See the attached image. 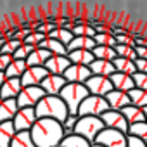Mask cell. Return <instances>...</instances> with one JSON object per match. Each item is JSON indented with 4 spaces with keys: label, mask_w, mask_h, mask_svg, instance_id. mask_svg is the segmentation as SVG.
<instances>
[{
    "label": "cell",
    "mask_w": 147,
    "mask_h": 147,
    "mask_svg": "<svg viewBox=\"0 0 147 147\" xmlns=\"http://www.w3.org/2000/svg\"><path fill=\"white\" fill-rule=\"evenodd\" d=\"M5 80H7V76H5V73H4V71H0V88H2V85L5 83Z\"/></svg>",
    "instance_id": "cell-47"
},
{
    "label": "cell",
    "mask_w": 147,
    "mask_h": 147,
    "mask_svg": "<svg viewBox=\"0 0 147 147\" xmlns=\"http://www.w3.org/2000/svg\"><path fill=\"white\" fill-rule=\"evenodd\" d=\"M113 64H114L116 73H123V75H130V76H133L137 73L135 61H130V59H125V57H116L113 61Z\"/></svg>",
    "instance_id": "cell-26"
},
{
    "label": "cell",
    "mask_w": 147,
    "mask_h": 147,
    "mask_svg": "<svg viewBox=\"0 0 147 147\" xmlns=\"http://www.w3.org/2000/svg\"><path fill=\"white\" fill-rule=\"evenodd\" d=\"M36 47L35 45H28V43H23L18 50H16V54L12 55L14 59H21V61H26L31 54H33V50H35Z\"/></svg>",
    "instance_id": "cell-37"
},
{
    "label": "cell",
    "mask_w": 147,
    "mask_h": 147,
    "mask_svg": "<svg viewBox=\"0 0 147 147\" xmlns=\"http://www.w3.org/2000/svg\"><path fill=\"white\" fill-rule=\"evenodd\" d=\"M106 100L109 104V109L111 111H121L125 109L126 106H130V97L126 92H119V90H113L106 95Z\"/></svg>",
    "instance_id": "cell-15"
},
{
    "label": "cell",
    "mask_w": 147,
    "mask_h": 147,
    "mask_svg": "<svg viewBox=\"0 0 147 147\" xmlns=\"http://www.w3.org/2000/svg\"><path fill=\"white\" fill-rule=\"evenodd\" d=\"M126 147H147V142H144V140H140V138H137V137L128 135Z\"/></svg>",
    "instance_id": "cell-42"
},
{
    "label": "cell",
    "mask_w": 147,
    "mask_h": 147,
    "mask_svg": "<svg viewBox=\"0 0 147 147\" xmlns=\"http://www.w3.org/2000/svg\"><path fill=\"white\" fill-rule=\"evenodd\" d=\"M126 140H128L126 133H121L113 128H104L95 138V144L102 147H126Z\"/></svg>",
    "instance_id": "cell-6"
},
{
    "label": "cell",
    "mask_w": 147,
    "mask_h": 147,
    "mask_svg": "<svg viewBox=\"0 0 147 147\" xmlns=\"http://www.w3.org/2000/svg\"><path fill=\"white\" fill-rule=\"evenodd\" d=\"M106 111H109V104L106 100V97H99V95H88L80 109H78V116L83 118V116H95V118H100Z\"/></svg>",
    "instance_id": "cell-5"
},
{
    "label": "cell",
    "mask_w": 147,
    "mask_h": 147,
    "mask_svg": "<svg viewBox=\"0 0 147 147\" xmlns=\"http://www.w3.org/2000/svg\"><path fill=\"white\" fill-rule=\"evenodd\" d=\"M144 114H145V121H147V107H144Z\"/></svg>",
    "instance_id": "cell-48"
},
{
    "label": "cell",
    "mask_w": 147,
    "mask_h": 147,
    "mask_svg": "<svg viewBox=\"0 0 147 147\" xmlns=\"http://www.w3.org/2000/svg\"><path fill=\"white\" fill-rule=\"evenodd\" d=\"M92 145H94L92 142H88L87 138H83V137H80V135L75 133V135L64 137L59 147H92Z\"/></svg>",
    "instance_id": "cell-28"
},
{
    "label": "cell",
    "mask_w": 147,
    "mask_h": 147,
    "mask_svg": "<svg viewBox=\"0 0 147 147\" xmlns=\"http://www.w3.org/2000/svg\"><path fill=\"white\" fill-rule=\"evenodd\" d=\"M66 80L64 76H57V75H49L43 82H42V90L45 92V95H61L62 88L66 87Z\"/></svg>",
    "instance_id": "cell-14"
},
{
    "label": "cell",
    "mask_w": 147,
    "mask_h": 147,
    "mask_svg": "<svg viewBox=\"0 0 147 147\" xmlns=\"http://www.w3.org/2000/svg\"><path fill=\"white\" fill-rule=\"evenodd\" d=\"M21 45H23V42H19V40H16V38H11V40H7V42H5V45L2 47V50H0V54L14 55V54H16V50H18Z\"/></svg>",
    "instance_id": "cell-38"
},
{
    "label": "cell",
    "mask_w": 147,
    "mask_h": 147,
    "mask_svg": "<svg viewBox=\"0 0 147 147\" xmlns=\"http://www.w3.org/2000/svg\"><path fill=\"white\" fill-rule=\"evenodd\" d=\"M69 66H71V61L67 59V55H50V59L45 62L43 67L49 71V75L62 76Z\"/></svg>",
    "instance_id": "cell-13"
},
{
    "label": "cell",
    "mask_w": 147,
    "mask_h": 147,
    "mask_svg": "<svg viewBox=\"0 0 147 147\" xmlns=\"http://www.w3.org/2000/svg\"><path fill=\"white\" fill-rule=\"evenodd\" d=\"M104 123L100 118H95V116H83L78 119V125L75 128V133L87 138L88 142L95 144V138L99 137V133L104 130Z\"/></svg>",
    "instance_id": "cell-4"
},
{
    "label": "cell",
    "mask_w": 147,
    "mask_h": 147,
    "mask_svg": "<svg viewBox=\"0 0 147 147\" xmlns=\"http://www.w3.org/2000/svg\"><path fill=\"white\" fill-rule=\"evenodd\" d=\"M47 76H49V71L43 66L42 67H38V66L28 67L24 71V75L21 76V83H23V87H40Z\"/></svg>",
    "instance_id": "cell-12"
},
{
    "label": "cell",
    "mask_w": 147,
    "mask_h": 147,
    "mask_svg": "<svg viewBox=\"0 0 147 147\" xmlns=\"http://www.w3.org/2000/svg\"><path fill=\"white\" fill-rule=\"evenodd\" d=\"M78 119H80L78 114H69V116L61 123V125H62V133H64V137L75 135V128H76V125H78Z\"/></svg>",
    "instance_id": "cell-34"
},
{
    "label": "cell",
    "mask_w": 147,
    "mask_h": 147,
    "mask_svg": "<svg viewBox=\"0 0 147 147\" xmlns=\"http://www.w3.org/2000/svg\"><path fill=\"white\" fill-rule=\"evenodd\" d=\"M45 38H47V35L38 33V31H33L31 35H28V36L24 38V42H23V43H28V45H35V47H38Z\"/></svg>",
    "instance_id": "cell-40"
},
{
    "label": "cell",
    "mask_w": 147,
    "mask_h": 147,
    "mask_svg": "<svg viewBox=\"0 0 147 147\" xmlns=\"http://www.w3.org/2000/svg\"><path fill=\"white\" fill-rule=\"evenodd\" d=\"M94 40H95V43L97 45H104V47H116L118 45V42H116V36H113L111 33H97L95 36H94Z\"/></svg>",
    "instance_id": "cell-36"
},
{
    "label": "cell",
    "mask_w": 147,
    "mask_h": 147,
    "mask_svg": "<svg viewBox=\"0 0 147 147\" xmlns=\"http://www.w3.org/2000/svg\"><path fill=\"white\" fill-rule=\"evenodd\" d=\"M102 123L106 128H113V130H118L121 133H126L128 135V121L125 119V116L121 114V111H106L102 116H100Z\"/></svg>",
    "instance_id": "cell-10"
},
{
    "label": "cell",
    "mask_w": 147,
    "mask_h": 147,
    "mask_svg": "<svg viewBox=\"0 0 147 147\" xmlns=\"http://www.w3.org/2000/svg\"><path fill=\"white\" fill-rule=\"evenodd\" d=\"M67 59L71 61V64H78V66H90L95 61L92 50H71L67 54Z\"/></svg>",
    "instance_id": "cell-21"
},
{
    "label": "cell",
    "mask_w": 147,
    "mask_h": 147,
    "mask_svg": "<svg viewBox=\"0 0 147 147\" xmlns=\"http://www.w3.org/2000/svg\"><path fill=\"white\" fill-rule=\"evenodd\" d=\"M47 36H49V38H54V40H57V42H61V43H62V45H66V47L73 42V38H75L73 31L64 30V28H57V30H54L52 33H49Z\"/></svg>",
    "instance_id": "cell-31"
},
{
    "label": "cell",
    "mask_w": 147,
    "mask_h": 147,
    "mask_svg": "<svg viewBox=\"0 0 147 147\" xmlns=\"http://www.w3.org/2000/svg\"><path fill=\"white\" fill-rule=\"evenodd\" d=\"M11 147H36V145H35L30 131H18Z\"/></svg>",
    "instance_id": "cell-32"
},
{
    "label": "cell",
    "mask_w": 147,
    "mask_h": 147,
    "mask_svg": "<svg viewBox=\"0 0 147 147\" xmlns=\"http://www.w3.org/2000/svg\"><path fill=\"white\" fill-rule=\"evenodd\" d=\"M92 147H102V145H99V144H94V145H92Z\"/></svg>",
    "instance_id": "cell-49"
},
{
    "label": "cell",
    "mask_w": 147,
    "mask_h": 147,
    "mask_svg": "<svg viewBox=\"0 0 147 147\" xmlns=\"http://www.w3.org/2000/svg\"><path fill=\"white\" fill-rule=\"evenodd\" d=\"M114 50H116V55H118V57H125V59H130V61H137V59H138V57H137V52H135V47L118 43V45L114 47Z\"/></svg>",
    "instance_id": "cell-35"
},
{
    "label": "cell",
    "mask_w": 147,
    "mask_h": 147,
    "mask_svg": "<svg viewBox=\"0 0 147 147\" xmlns=\"http://www.w3.org/2000/svg\"><path fill=\"white\" fill-rule=\"evenodd\" d=\"M116 42L121 43V45H130V47H135V42L131 38V35H118L116 36Z\"/></svg>",
    "instance_id": "cell-44"
},
{
    "label": "cell",
    "mask_w": 147,
    "mask_h": 147,
    "mask_svg": "<svg viewBox=\"0 0 147 147\" xmlns=\"http://www.w3.org/2000/svg\"><path fill=\"white\" fill-rule=\"evenodd\" d=\"M111 83L114 87V90H119V92H130L135 88V83H133V78L130 75H123V73H114L111 76Z\"/></svg>",
    "instance_id": "cell-19"
},
{
    "label": "cell",
    "mask_w": 147,
    "mask_h": 147,
    "mask_svg": "<svg viewBox=\"0 0 147 147\" xmlns=\"http://www.w3.org/2000/svg\"><path fill=\"white\" fill-rule=\"evenodd\" d=\"M92 54H94L95 59L109 61V62H113V61L118 57V55H116V50H114L113 47H104V45H97V47L92 50Z\"/></svg>",
    "instance_id": "cell-29"
},
{
    "label": "cell",
    "mask_w": 147,
    "mask_h": 147,
    "mask_svg": "<svg viewBox=\"0 0 147 147\" xmlns=\"http://www.w3.org/2000/svg\"><path fill=\"white\" fill-rule=\"evenodd\" d=\"M62 76H64V80H66L67 83H82V85H85L87 80L92 76V71H90L88 66L71 64V66L66 69V73H64Z\"/></svg>",
    "instance_id": "cell-11"
},
{
    "label": "cell",
    "mask_w": 147,
    "mask_h": 147,
    "mask_svg": "<svg viewBox=\"0 0 147 147\" xmlns=\"http://www.w3.org/2000/svg\"><path fill=\"white\" fill-rule=\"evenodd\" d=\"M87 90L90 95H99V97H106L109 92L114 90L113 83H111V78H106V76H95L92 75L87 83H85Z\"/></svg>",
    "instance_id": "cell-8"
},
{
    "label": "cell",
    "mask_w": 147,
    "mask_h": 147,
    "mask_svg": "<svg viewBox=\"0 0 147 147\" xmlns=\"http://www.w3.org/2000/svg\"><path fill=\"white\" fill-rule=\"evenodd\" d=\"M73 35L75 36H95L97 33H95V30L92 28V26H88V24H80V26H75L73 28Z\"/></svg>",
    "instance_id": "cell-39"
},
{
    "label": "cell",
    "mask_w": 147,
    "mask_h": 147,
    "mask_svg": "<svg viewBox=\"0 0 147 147\" xmlns=\"http://www.w3.org/2000/svg\"><path fill=\"white\" fill-rule=\"evenodd\" d=\"M135 52H137L138 59H145L147 61V47H135Z\"/></svg>",
    "instance_id": "cell-46"
},
{
    "label": "cell",
    "mask_w": 147,
    "mask_h": 147,
    "mask_svg": "<svg viewBox=\"0 0 147 147\" xmlns=\"http://www.w3.org/2000/svg\"><path fill=\"white\" fill-rule=\"evenodd\" d=\"M131 78H133L135 88H140V90H145V92H147V75H144V73H138V71H137Z\"/></svg>",
    "instance_id": "cell-41"
},
{
    "label": "cell",
    "mask_w": 147,
    "mask_h": 147,
    "mask_svg": "<svg viewBox=\"0 0 147 147\" xmlns=\"http://www.w3.org/2000/svg\"><path fill=\"white\" fill-rule=\"evenodd\" d=\"M36 111V118H49V119H55L59 123H62L67 116V106L64 104V100L59 95H45L35 107Z\"/></svg>",
    "instance_id": "cell-2"
},
{
    "label": "cell",
    "mask_w": 147,
    "mask_h": 147,
    "mask_svg": "<svg viewBox=\"0 0 147 147\" xmlns=\"http://www.w3.org/2000/svg\"><path fill=\"white\" fill-rule=\"evenodd\" d=\"M50 55H52V54H50L49 50L36 47V49L33 50V54L26 59V64H28V67H35V66L42 67V66H45V62L50 59Z\"/></svg>",
    "instance_id": "cell-22"
},
{
    "label": "cell",
    "mask_w": 147,
    "mask_h": 147,
    "mask_svg": "<svg viewBox=\"0 0 147 147\" xmlns=\"http://www.w3.org/2000/svg\"><path fill=\"white\" fill-rule=\"evenodd\" d=\"M36 111L35 107H23L18 111L16 118L12 119L14 126H16V131H31V128L35 126L36 123Z\"/></svg>",
    "instance_id": "cell-9"
},
{
    "label": "cell",
    "mask_w": 147,
    "mask_h": 147,
    "mask_svg": "<svg viewBox=\"0 0 147 147\" xmlns=\"http://www.w3.org/2000/svg\"><path fill=\"white\" fill-rule=\"evenodd\" d=\"M23 90V83H21V78H7L5 83L0 88V97L4 99H18V95L21 94Z\"/></svg>",
    "instance_id": "cell-16"
},
{
    "label": "cell",
    "mask_w": 147,
    "mask_h": 147,
    "mask_svg": "<svg viewBox=\"0 0 147 147\" xmlns=\"http://www.w3.org/2000/svg\"><path fill=\"white\" fill-rule=\"evenodd\" d=\"M19 111L16 99H4L0 102V123L2 121H12Z\"/></svg>",
    "instance_id": "cell-17"
},
{
    "label": "cell",
    "mask_w": 147,
    "mask_h": 147,
    "mask_svg": "<svg viewBox=\"0 0 147 147\" xmlns=\"http://www.w3.org/2000/svg\"><path fill=\"white\" fill-rule=\"evenodd\" d=\"M14 61V57L12 55H7V54H0V71H4L5 73V69L9 67V64Z\"/></svg>",
    "instance_id": "cell-43"
},
{
    "label": "cell",
    "mask_w": 147,
    "mask_h": 147,
    "mask_svg": "<svg viewBox=\"0 0 147 147\" xmlns=\"http://www.w3.org/2000/svg\"><path fill=\"white\" fill-rule=\"evenodd\" d=\"M28 69V64L26 61H21V59H14L9 67L5 69V76L7 78H21L24 75V71Z\"/></svg>",
    "instance_id": "cell-27"
},
{
    "label": "cell",
    "mask_w": 147,
    "mask_h": 147,
    "mask_svg": "<svg viewBox=\"0 0 147 147\" xmlns=\"http://www.w3.org/2000/svg\"><path fill=\"white\" fill-rule=\"evenodd\" d=\"M43 97H45V92L42 90V87H23L16 100L19 109H23V107H36V104Z\"/></svg>",
    "instance_id": "cell-7"
},
{
    "label": "cell",
    "mask_w": 147,
    "mask_h": 147,
    "mask_svg": "<svg viewBox=\"0 0 147 147\" xmlns=\"http://www.w3.org/2000/svg\"><path fill=\"white\" fill-rule=\"evenodd\" d=\"M88 90L85 85L82 83H66V87L61 92V99L64 100V104L67 106L69 114H78V109L82 106V102L88 97Z\"/></svg>",
    "instance_id": "cell-3"
},
{
    "label": "cell",
    "mask_w": 147,
    "mask_h": 147,
    "mask_svg": "<svg viewBox=\"0 0 147 147\" xmlns=\"http://www.w3.org/2000/svg\"><path fill=\"white\" fill-rule=\"evenodd\" d=\"M30 133L36 147H59L64 138L62 125L49 118H38Z\"/></svg>",
    "instance_id": "cell-1"
},
{
    "label": "cell",
    "mask_w": 147,
    "mask_h": 147,
    "mask_svg": "<svg viewBox=\"0 0 147 147\" xmlns=\"http://www.w3.org/2000/svg\"><path fill=\"white\" fill-rule=\"evenodd\" d=\"M128 97H130V102H131V106H135V107H140V109L147 107V92H145V90L133 88V90H130V92H128Z\"/></svg>",
    "instance_id": "cell-30"
},
{
    "label": "cell",
    "mask_w": 147,
    "mask_h": 147,
    "mask_svg": "<svg viewBox=\"0 0 147 147\" xmlns=\"http://www.w3.org/2000/svg\"><path fill=\"white\" fill-rule=\"evenodd\" d=\"M135 66H137V71H138V73L147 75V61H145V59H137V61H135Z\"/></svg>",
    "instance_id": "cell-45"
},
{
    "label": "cell",
    "mask_w": 147,
    "mask_h": 147,
    "mask_svg": "<svg viewBox=\"0 0 147 147\" xmlns=\"http://www.w3.org/2000/svg\"><path fill=\"white\" fill-rule=\"evenodd\" d=\"M128 135L137 137V138H140V140L147 142V121L130 125V126H128Z\"/></svg>",
    "instance_id": "cell-33"
},
{
    "label": "cell",
    "mask_w": 147,
    "mask_h": 147,
    "mask_svg": "<svg viewBox=\"0 0 147 147\" xmlns=\"http://www.w3.org/2000/svg\"><path fill=\"white\" fill-rule=\"evenodd\" d=\"M88 67H90V71H92V75H95V76H106V78H111L114 73H116L113 62H109V61H100V59H95Z\"/></svg>",
    "instance_id": "cell-18"
},
{
    "label": "cell",
    "mask_w": 147,
    "mask_h": 147,
    "mask_svg": "<svg viewBox=\"0 0 147 147\" xmlns=\"http://www.w3.org/2000/svg\"><path fill=\"white\" fill-rule=\"evenodd\" d=\"M121 114L125 116V119L128 121V125H135V123H142L145 121V114H144V109L140 107H135V106H126L125 109H121Z\"/></svg>",
    "instance_id": "cell-25"
},
{
    "label": "cell",
    "mask_w": 147,
    "mask_h": 147,
    "mask_svg": "<svg viewBox=\"0 0 147 147\" xmlns=\"http://www.w3.org/2000/svg\"><path fill=\"white\" fill-rule=\"evenodd\" d=\"M0 102H2V97H0Z\"/></svg>",
    "instance_id": "cell-50"
},
{
    "label": "cell",
    "mask_w": 147,
    "mask_h": 147,
    "mask_svg": "<svg viewBox=\"0 0 147 147\" xmlns=\"http://www.w3.org/2000/svg\"><path fill=\"white\" fill-rule=\"evenodd\" d=\"M38 47L49 50L52 55H67V54H69V50H67L66 45H62L61 42H57V40H54V38H49V36H47Z\"/></svg>",
    "instance_id": "cell-24"
},
{
    "label": "cell",
    "mask_w": 147,
    "mask_h": 147,
    "mask_svg": "<svg viewBox=\"0 0 147 147\" xmlns=\"http://www.w3.org/2000/svg\"><path fill=\"white\" fill-rule=\"evenodd\" d=\"M95 47L97 43L92 36H75L73 42L67 45V50H94Z\"/></svg>",
    "instance_id": "cell-23"
},
{
    "label": "cell",
    "mask_w": 147,
    "mask_h": 147,
    "mask_svg": "<svg viewBox=\"0 0 147 147\" xmlns=\"http://www.w3.org/2000/svg\"><path fill=\"white\" fill-rule=\"evenodd\" d=\"M16 126L12 121H2L0 123V147H11L14 137H16Z\"/></svg>",
    "instance_id": "cell-20"
}]
</instances>
